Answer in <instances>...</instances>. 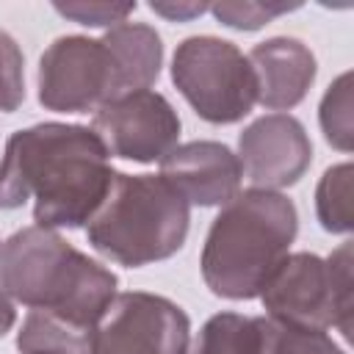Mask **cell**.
<instances>
[{
  "mask_svg": "<svg viewBox=\"0 0 354 354\" xmlns=\"http://www.w3.org/2000/svg\"><path fill=\"white\" fill-rule=\"evenodd\" d=\"M191 205L160 174H122L86 224L94 252L102 257L141 268L169 260L188 238Z\"/></svg>",
  "mask_w": 354,
  "mask_h": 354,
  "instance_id": "obj_4",
  "label": "cell"
},
{
  "mask_svg": "<svg viewBox=\"0 0 354 354\" xmlns=\"http://www.w3.org/2000/svg\"><path fill=\"white\" fill-rule=\"evenodd\" d=\"M91 130L111 155L133 163H155L177 147L183 124L163 94L144 88L100 105Z\"/></svg>",
  "mask_w": 354,
  "mask_h": 354,
  "instance_id": "obj_9",
  "label": "cell"
},
{
  "mask_svg": "<svg viewBox=\"0 0 354 354\" xmlns=\"http://www.w3.org/2000/svg\"><path fill=\"white\" fill-rule=\"evenodd\" d=\"M194 354H263V318L216 313L199 329Z\"/></svg>",
  "mask_w": 354,
  "mask_h": 354,
  "instance_id": "obj_15",
  "label": "cell"
},
{
  "mask_svg": "<svg viewBox=\"0 0 354 354\" xmlns=\"http://www.w3.org/2000/svg\"><path fill=\"white\" fill-rule=\"evenodd\" d=\"M160 177L188 202L216 207L235 199L241 191L243 166L221 141H188L174 147L160 160Z\"/></svg>",
  "mask_w": 354,
  "mask_h": 354,
  "instance_id": "obj_11",
  "label": "cell"
},
{
  "mask_svg": "<svg viewBox=\"0 0 354 354\" xmlns=\"http://www.w3.org/2000/svg\"><path fill=\"white\" fill-rule=\"evenodd\" d=\"M111 152L86 124L41 122L17 130L0 160V210L33 199L44 230H77L94 218L113 185Z\"/></svg>",
  "mask_w": 354,
  "mask_h": 354,
  "instance_id": "obj_1",
  "label": "cell"
},
{
  "mask_svg": "<svg viewBox=\"0 0 354 354\" xmlns=\"http://www.w3.org/2000/svg\"><path fill=\"white\" fill-rule=\"evenodd\" d=\"M351 163H337L324 171L315 188V216L332 235L351 232Z\"/></svg>",
  "mask_w": 354,
  "mask_h": 354,
  "instance_id": "obj_16",
  "label": "cell"
},
{
  "mask_svg": "<svg viewBox=\"0 0 354 354\" xmlns=\"http://www.w3.org/2000/svg\"><path fill=\"white\" fill-rule=\"evenodd\" d=\"M241 166L254 188H285L304 177L313 163V144L304 124L290 113L254 119L238 136Z\"/></svg>",
  "mask_w": 354,
  "mask_h": 354,
  "instance_id": "obj_10",
  "label": "cell"
},
{
  "mask_svg": "<svg viewBox=\"0 0 354 354\" xmlns=\"http://www.w3.org/2000/svg\"><path fill=\"white\" fill-rule=\"evenodd\" d=\"M171 80L199 119L235 124L252 113L257 83L249 58L227 39L188 36L171 58Z\"/></svg>",
  "mask_w": 354,
  "mask_h": 354,
  "instance_id": "obj_6",
  "label": "cell"
},
{
  "mask_svg": "<svg viewBox=\"0 0 354 354\" xmlns=\"http://www.w3.org/2000/svg\"><path fill=\"white\" fill-rule=\"evenodd\" d=\"M299 230L296 205L277 191L249 188L213 218L202 246V279L210 293L232 301L257 299L288 257Z\"/></svg>",
  "mask_w": 354,
  "mask_h": 354,
  "instance_id": "obj_3",
  "label": "cell"
},
{
  "mask_svg": "<svg viewBox=\"0 0 354 354\" xmlns=\"http://www.w3.org/2000/svg\"><path fill=\"white\" fill-rule=\"evenodd\" d=\"M351 241H346L326 260L313 252L288 254L260 299L266 318L307 329L337 326L351 340Z\"/></svg>",
  "mask_w": 354,
  "mask_h": 354,
  "instance_id": "obj_5",
  "label": "cell"
},
{
  "mask_svg": "<svg viewBox=\"0 0 354 354\" xmlns=\"http://www.w3.org/2000/svg\"><path fill=\"white\" fill-rule=\"evenodd\" d=\"M102 41L116 58L122 77V97L133 91H144L158 80L163 64V44L155 28L144 22H122L105 30Z\"/></svg>",
  "mask_w": 354,
  "mask_h": 354,
  "instance_id": "obj_13",
  "label": "cell"
},
{
  "mask_svg": "<svg viewBox=\"0 0 354 354\" xmlns=\"http://www.w3.org/2000/svg\"><path fill=\"white\" fill-rule=\"evenodd\" d=\"M257 83V102L268 111L296 108L313 80H315V55L310 47L290 36H274L252 47L246 55Z\"/></svg>",
  "mask_w": 354,
  "mask_h": 354,
  "instance_id": "obj_12",
  "label": "cell"
},
{
  "mask_svg": "<svg viewBox=\"0 0 354 354\" xmlns=\"http://www.w3.org/2000/svg\"><path fill=\"white\" fill-rule=\"evenodd\" d=\"M318 122L324 130V138L340 149L351 152L354 141V124H351V72H343L340 77L332 80L326 88L321 108H318Z\"/></svg>",
  "mask_w": 354,
  "mask_h": 354,
  "instance_id": "obj_18",
  "label": "cell"
},
{
  "mask_svg": "<svg viewBox=\"0 0 354 354\" xmlns=\"http://www.w3.org/2000/svg\"><path fill=\"white\" fill-rule=\"evenodd\" d=\"M263 354H346L324 329L263 318Z\"/></svg>",
  "mask_w": 354,
  "mask_h": 354,
  "instance_id": "obj_17",
  "label": "cell"
},
{
  "mask_svg": "<svg viewBox=\"0 0 354 354\" xmlns=\"http://www.w3.org/2000/svg\"><path fill=\"white\" fill-rule=\"evenodd\" d=\"M94 329L75 326L53 313L30 310L17 335L19 354H91Z\"/></svg>",
  "mask_w": 354,
  "mask_h": 354,
  "instance_id": "obj_14",
  "label": "cell"
},
{
  "mask_svg": "<svg viewBox=\"0 0 354 354\" xmlns=\"http://www.w3.org/2000/svg\"><path fill=\"white\" fill-rule=\"evenodd\" d=\"M14 324H17V310H14L11 299H8V293L0 288V337H3L6 332H11Z\"/></svg>",
  "mask_w": 354,
  "mask_h": 354,
  "instance_id": "obj_23",
  "label": "cell"
},
{
  "mask_svg": "<svg viewBox=\"0 0 354 354\" xmlns=\"http://www.w3.org/2000/svg\"><path fill=\"white\" fill-rule=\"evenodd\" d=\"M188 346L185 310L147 290L116 293L91 337V354H188Z\"/></svg>",
  "mask_w": 354,
  "mask_h": 354,
  "instance_id": "obj_8",
  "label": "cell"
},
{
  "mask_svg": "<svg viewBox=\"0 0 354 354\" xmlns=\"http://www.w3.org/2000/svg\"><path fill=\"white\" fill-rule=\"evenodd\" d=\"M53 8L77 22V25H88V28H116L122 22H127V17L136 11V3H100V0H69V3H53Z\"/></svg>",
  "mask_w": 354,
  "mask_h": 354,
  "instance_id": "obj_21",
  "label": "cell"
},
{
  "mask_svg": "<svg viewBox=\"0 0 354 354\" xmlns=\"http://www.w3.org/2000/svg\"><path fill=\"white\" fill-rule=\"evenodd\" d=\"M149 11L166 17L169 22H188L194 17H202L205 11H210L207 3H191V0H155L149 3Z\"/></svg>",
  "mask_w": 354,
  "mask_h": 354,
  "instance_id": "obj_22",
  "label": "cell"
},
{
  "mask_svg": "<svg viewBox=\"0 0 354 354\" xmlns=\"http://www.w3.org/2000/svg\"><path fill=\"white\" fill-rule=\"evenodd\" d=\"M293 8H299V3H252V0H243V3H213L210 6L213 17L232 30H257V28L268 25L274 17L288 14Z\"/></svg>",
  "mask_w": 354,
  "mask_h": 354,
  "instance_id": "obj_20",
  "label": "cell"
},
{
  "mask_svg": "<svg viewBox=\"0 0 354 354\" xmlns=\"http://www.w3.org/2000/svg\"><path fill=\"white\" fill-rule=\"evenodd\" d=\"M116 274L69 246L55 230L25 227L0 246V288L30 310L97 329L116 296Z\"/></svg>",
  "mask_w": 354,
  "mask_h": 354,
  "instance_id": "obj_2",
  "label": "cell"
},
{
  "mask_svg": "<svg viewBox=\"0 0 354 354\" xmlns=\"http://www.w3.org/2000/svg\"><path fill=\"white\" fill-rule=\"evenodd\" d=\"M25 58L8 30L0 28V111L14 113L25 100Z\"/></svg>",
  "mask_w": 354,
  "mask_h": 354,
  "instance_id": "obj_19",
  "label": "cell"
},
{
  "mask_svg": "<svg viewBox=\"0 0 354 354\" xmlns=\"http://www.w3.org/2000/svg\"><path fill=\"white\" fill-rule=\"evenodd\" d=\"M122 97L113 53L102 39L61 36L39 58V102L55 113H88Z\"/></svg>",
  "mask_w": 354,
  "mask_h": 354,
  "instance_id": "obj_7",
  "label": "cell"
}]
</instances>
